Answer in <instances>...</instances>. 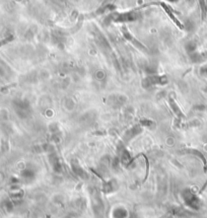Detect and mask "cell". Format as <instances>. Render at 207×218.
Segmentation results:
<instances>
[{
  "mask_svg": "<svg viewBox=\"0 0 207 218\" xmlns=\"http://www.w3.org/2000/svg\"><path fill=\"white\" fill-rule=\"evenodd\" d=\"M49 159H50V163L52 164V167L56 173H60L62 171V169H61V162L60 159L58 158V156L56 155V153H52L49 155Z\"/></svg>",
  "mask_w": 207,
  "mask_h": 218,
  "instance_id": "1",
  "label": "cell"
},
{
  "mask_svg": "<svg viewBox=\"0 0 207 218\" xmlns=\"http://www.w3.org/2000/svg\"><path fill=\"white\" fill-rule=\"evenodd\" d=\"M72 170H73L74 174H75V175H77L78 177L82 178V179H87V175H86V173H85V171H84V170L82 169V167L80 166L77 162L75 161V160H73V161H72Z\"/></svg>",
  "mask_w": 207,
  "mask_h": 218,
  "instance_id": "2",
  "label": "cell"
}]
</instances>
